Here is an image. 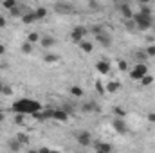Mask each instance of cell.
Returning <instances> with one entry per match:
<instances>
[{"label":"cell","mask_w":155,"mask_h":153,"mask_svg":"<svg viewBox=\"0 0 155 153\" xmlns=\"http://www.w3.org/2000/svg\"><path fill=\"white\" fill-rule=\"evenodd\" d=\"M11 110L15 114H20V115H35L36 112L41 110V105L35 99H29V97H22L18 101H15L11 105Z\"/></svg>","instance_id":"1"},{"label":"cell","mask_w":155,"mask_h":153,"mask_svg":"<svg viewBox=\"0 0 155 153\" xmlns=\"http://www.w3.org/2000/svg\"><path fill=\"white\" fill-rule=\"evenodd\" d=\"M132 20L135 22V27H137L139 31H148V29H152V27H153V16L141 15L139 11H137V13H134V18H132Z\"/></svg>","instance_id":"2"},{"label":"cell","mask_w":155,"mask_h":153,"mask_svg":"<svg viewBox=\"0 0 155 153\" xmlns=\"http://www.w3.org/2000/svg\"><path fill=\"white\" fill-rule=\"evenodd\" d=\"M146 74H148V65H146V63H135V67H134L132 72H130V77H132L134 81H141Z\"/></svg>","instance_id":"3"},{"label":"cell","mask_w":155,"mask_h":153,"mask_svg":"<svg viewBox=\"0 0 155 153\" xmlns=\"http://www.w3.org/2000/svg\"><path fill=\"white\" fill-rule=\"evenodd\" d=\"M116 9L123 15V18H124V20H132V18H134V11H132L130 4H126V2H117Z\"/></svg>","instance_id":"4"},{"label":"cell","mask_w":155,"mask_h":153,"mask_svg":"<svg viewBox=\"0 0 155 153\" xmlns=\"http://www.w3.org/2000/svg\"><path fill=\"white\" fill-rule=\"evenodd\" d=\"M52 9H54L58 15H71V13L74 11V5L69 4V2H56V4L52 5Z\"/></svg>","instance_id":"5"},{"label":"cell","mask_w":155,"mask_h":153,"mask_svg":"<svg viewBox=\"0 0 155 153\" xmlns=\"http://www.w3.org/2000/svg\"><path fill=\"white\" fill-rule=\"evenodd\" d=\"M76 141H78V144H79V146L87 148V146H90V144H92V135H90L88 132L81 130V132H78V133H76Z\"/></svg>","instance_id":"6"},{"label":"cell","mask_w":155,"mask_h":153,"mask_svg":"<svg viewBox=\"0 0 155 153\" xmlns=\"http://www.w3.org/2000/svg\"><path fill=\"white\" fill-rule=\"evenodd\" d=\"M81 112L83 114H99L101 106L97 105V101H87V103L81 105Z\"/></svg>","instance_id":"7"},{"label":"cell","mask_w":155,"mask_h":153,"mask_svg":"<svg viewBox=\"0 0 155 153\" xmlns=\"http://www.w3.org/2000/svg\"><path fill=\"white\" fill-rule=\"evenodd\" d=\"M88 33V29H85L83 25H78L72 29V33H71V36H72V41L74 43H79V41H83V36Z\"/></svg>","instance_id":"8"},{"label":"cell","mask_w":155,"mask_h":153,"mask_svg":"<svg viewBox=\"0 0 155 153\" xmlns=\"http://www.w3.org/2000/svg\"><path fill=\"white\" fill-rule=\"evenodd\" d=\"M112 126H114V130H116L117 133H128V124L124 122V119H114V122H112Z\"/></svg>","instance_id":"9"},{"label":"cell","mask_w":155,"mask_h":153,"mask_svg":"<svg viewBox=\"0 0 155 153\" xmlns=\"http://www.w3.org/2000/svg\"><path fill=\"white\" fill-rule=\"evenodd\" d=\"M96 41L101 43L103 47H110V45H112V36H110L107 31H103V33H99V34L96 36Z\"/></svg>","instance_id":"10"},{"label":"cell","mask_w":155,"mask_h":153,"mask_svg":"<svg viewBox=\"0 0 155 153\" xmlns=\"http://www.w3.org/2000/svg\"><path fill=\"white\" fill-rule=\"evenodd\" d=\"M96 70H97L99 74H108V72H110V65H108V61H107V60L97 61V63H96Z\"/></svg>","instance_id":"11"},{"label":"cell","mask_w":155,"mask_h":153,"mask_svg":"<svg viewBox=\"0 0 155 153\" xmlns=\"http://www.w3.org/2000/svg\"><path fill=\"white\" fill-rule=\"evenodd\" d=\"M22 22H24L25 25H31V24L38 22V20H36V15H35V9H31L29 13H25V15L22 16Z\"/></svg>","instance_id":"12"},{"label":"cell","mask_w":155,"mask_h":153,"mask_svg":"<svg viewBox=\"0 0 155 153\" xmlns=\"http://www.w3.org/2000/svg\"><path fill=\"white\" fill-rule=\"evenodd\" d=\"M78 47H79L83 52H87V54H90V52L94 50V43H92V41H87V40L79 41V43H78Z\"/></svg>","instance_id":"13"},{"label":"cell","mask_w":155,"mask_h":153,"mask_svg":"<svg viewBox=\"0 0 155 153\" xmlns=\"http://www.w3.org/2000/svg\"><path fill=\"white\" fill-rule=\"evenodd\" d=\"M96 146V151H101V153H112V146L107 144V142H94Z\"/></svg>","instance_id":"14"},{"label":"cell","mask_w":155,"mask_h":153,"mask_svg":"<svg viewBox=\"0 0 155 153\" xmlns=\"http://www.w3.org/2000/svg\"><path fill=\"white\" fill-rule=\"evenodd\" d=\"M54 43H56V40L52 38V36H43V38L40 40V45H41L43 49H51Z\"/></svg>","instance_id":"15"},{"label":"cell","mask_w":155,"mask_h":153,"mask_svg":"<svg viewBox=\"0 0 155 153\" xmlns=\"http://www.w3.org/2000/svg\"><path fill=\"white\" fill-rule=\"evenodd\" d=\"M52 119H56V121H60V122H65V121H69V115L65 114L63 110H54V112H52Z\"/></svg>","instance_id":"16"},{"label":"cell","mask_w":155,"mask_h":153,"mask_svg":"<svg viewBox=\"0 0 155 153\" xmlns=\"http://www.w3.org/2000/svg\"><path fill=\"white\" fill-rule=\"evenodd\" d=\"M20 50H22V54H33L35 45H33V43H29V41H24V43H22V47H20Z\"/></svg>","instance_id":"17"},{"label":"cell","mask_w":155,"mask_h":153,"mask_svg":"<svg viewBox=\"0 0 155 153\" xmlns=\"http://www.w3.org/2000/svg\"><path fill=\"white\" fill-rule=\"evenodd\" d=\"M134 58H135V61H137V63H144V61L148 60V56H146V52H144V50H135Z\"/></svg>","instance_id":"18"},{"label":"cell","mask_w":155,"mask_h":153,"mask_svg":"<svg viewBox=\"0 0 155 153\" xmlns=\"http://www.w3.org/2000/svg\"><path fill=\"white\" fill-rule=\"evenodd\" d=\"M35 15H36V20H43L49 15V11H47V7H36L35 9Z\"/></svg>","instance_id":"19"},{"label":"cell","mask_w":155,"mask_h":153,"mask_svg":"<svg viewBox=\"0 0 155 153\" xmlns=\"http://www.w3.org/2000/svg\"><path fill=\"white\" fill-rule=\"evenodd\" d=\"M16 5H18V2H16V0H4V2H2V7H4V9H7V11L15 9Z\"/></svg>","instance_id":"20"},{"label":"cell","mask_w":155,"mask_h":153,"mask_svg":"<svg viewBox=\"0 0 155 153\" xmlns=\"http://www.w3.org/2000/svg\"><path fill=\"white\" fill-rule=\"evenodd\" d=\"M20 148H22V144L18 142V139H13V141H9V150H11V151L18 153V151H20Z\"/></svg>","instance_id":"21"},{"label":"cell","mask_w":155,"mask_h":153,"mask_svg":"<svg viewBox=\"0 0 155 153\" xmlns=\"http://www.w3.org/2000/svg\"><path fill=\"white\" fill-rule=\"evenodd\" d=\"M119 83H116V81H112V83H107V86H105V90L107 92H110V94H114V92H117L119 90Z\"/></svg>","instance_id":"22"},{"label":"cell","mask_w":155,"mask_h":153,"mask_svg":"<svg viewBox=\"0 0 155 153\" xmlns=\"http://www.w3.org/2000/svg\"><path fill=\"white\" fill-rule=\"evenodd\" d=\"M88 31H90L94 36H97L99 33H103V31H107V29H105L103 25H90V29H88Z\"/></svg>","instance_id":"23"},{"label":"cell","mask_w":155,"mask_h":153,"mask_svg":"<svg viewBox=\"0 0 155 153\" xmlns=\"http://www.w3.org/2000/svg\"><path fill=\"white\" fill-rule=\"evenodd\" d=\"M43 60H45L47 63H56V61H60V56H58V54H45Z\"/></svg>","instance_id":"24"},{"label":"cell","mask_w":155,"mask_h":153,"mask_svg":"<svg viewBox=\"0 0 155 153\" xmlns=\"http://www.w3.org/2000/svg\"><path fill=\"white\" fill-rule=\"evenodd\" d=\"M114 114H116V119H124L126 117V110L121 108V106H116L114 108Z\"/></svg>","instance_id":"25"},{"label":"cell","mask_w":155,"mask_h":153,"mask_svg":"<svg viewBox=\"0 0 155 153\" xmlns=\"http://www.w3.org/2000/svg\"><path fill=\"white\" fill-rule=\"evenodd\" d=\"M40 36H38V33H35V31H33V33H29V36H27V41H29V43H33V45H35V43H38L40 41Z\"/></svg>","instance_id":"26"},{"label":"cell","mask_w":155,"mask_h":153,"mask_svg":"<svg viewBox=\"0 0 155 153\" xmlns=\"http://www.w3.org/2000/svg\"><path fill=\"white\" fill-rule=\"evenodd\" d=\"M124 27H126L130 33L137 31V27H135V22H134V20H124Z\"/></svg>","instance_id":"27"},{"label":"cell","mask_w":155,"mask_h":153,"mask_svg":"<svg viewBox=\"0 0 155 153\" xmlns=\"http://www.w3.org/2000/svg\"><path fill=\"white\" fill-rule=\"evenodd\" d=\"M71 94H72L74 97H81V96H83V88H79V86H71Z\"/></svg>","instance_id":"28"},{"label":"cell","mask_w":155,"mask_h":153,"mask_svg":"<svg viewBox=\"0 0 155 153\" xmlns=\"http://www.w3.org/2000/svg\"><path fill=\"white\" fill-rule=\"evenodd\" d=\"M144 52H146V56H148V58H153V56H155V45H153V43H152V45H148V47L144 49Z\"/></svg>","instance_id":"29"},{"label":"cell","mask_w":155,"mask_h":153,"mask_svg":"<svg viewBox=\"0 0 155 153\" xmlns=\"http://www.w3.org/2000/svg\"><path fill=\"white\" fill-rule=\"evenodd\" d=\"M141 83H143L144 86H148V85H152V83H153V77L150 76V74H146V76L141 79Z\"/></svg>","instance_id":"30"},{"label":"cell","mask_w":155,"mask_h":153,"mask_svg":"<svg viewBox=\"0 0 155 153\" xmlns=\"http://www.w3.org/2000/svg\"><path fill=\"white\" fill-rule=\"evenodd\" d=\"M16 139H18V142H20V144H27V142H29L27 135H24V133H18V135H16Z\"/></svg>","instance_id":"31"},{"label":"cell","mask_w":155,"mask_h":153,"mask_svg":"<svg viewBox=\"0 0 155 153\" xmlns=\"http://www.w3.org/2000/svg\"><path fill=\"white\" fill-rule=\"evenodd\" d=\"M96 90H97L101 96H103V94H107V90H105V86H103V83H101V81H97V83H96Z\"/></svg>","instance_id":"32"},{"label":"cell","mask_w":155,"mask_h":153,"mask_svg":"<svg viewBox=\"0 0 155 153\" xmlns=\"http://www.w3.org/2000/svg\"><path fill=\"white\" fill-rule=\"evenodd\" d=\"M2 94H4V96H13V88H11L9 85H4V88H2Z\"/></svg>","instance_id":"33"},{"label":"cell","mask_w":155,"mask_h":153,"mask_svg":"<svg viewBox=\"0 0 155 153\" xmlns=\"http://www.w3.org/2000/svg\"><path fill=\"white\" fill-rule=\"evenodd\" d=\"M117 67H119V70H126V69H128V63H126V61H124V60H121V61H119V65H117Z\"/></svg>","instance_id":"34"},{"label":"cell","mask_w":155,"mask_h":153,"mask_svg":"<svg viewBox=\"0 0 155 153\" xmlns=\"http://www.w3.org/2000/svg\"><path fill=\"white\" fill-rule=\"evenodd\" d=\"M15 122H16V124H24V115L16 114L15 115Z\"/></svg>","instance_id":"35"},{"label":"cell","mask_w":155,"mask_h":153,"mask_svg":"<svg viewBox=\"0 0 155 153\" xmlns=\"http://www.w3.org/2000/svg\"><path fill=\"white\" fill-rule=\"evenodd\" d=\"M88 7H90V9H97V7H99V4H97L96 0H90V2H88Z\"/></svg>","instance_id":"36"},{"label":"cell","mask_w":155,"mask_h":153,"mask_svg":"<svg viewBox=\"0 0 155 153\" xmlns=\"http://www.w3.org/2000/svg\"><path fill=\"white\" fill-rule=\"evenodd\" d=\"M5 24H7V20H5V18L0 15V29H2V27H5Z\"/></svg>","instance_id":"37"},{"label":"cell","mask_w":155,"mask_h":153,"mask_svg":"<svg viewBox=\"0 0 155 153\" xmlns=\"http://www.w3.org/2000/svg\"><path fill=\"white\" fill-rule=\"evenodd\" d=\"M4 54H5V45L0 41V56H4Z\"/></svg>","instance_id":"38"},{"label":"cell","mask_w":155,"mask_h":153,"mask_svg":"<svg viewBox=\"0 0 155 153\" xmlns=\"http://www.w3.org/2000/svg\"><path fill=\"white\" fill-rule=\"evenodd\" d=\"M51 151H52L51 148H40L38 150V153H51Z\"/></svg>","instance_id":"39"},{"label":"cell","mask_w":155,"mask_h":153,"mask_svg":"<svg viewBox=\"0 0 155 153\" xmlns=\"http://www.w3.org/2000/svg\"><path fill=\"white\" fill-rule=\"evenodd\" d=\"M148 121L155 122V112H150V114H148Z\"/></svg>","instance_id":"40"},{"label":"cell","mask_w":155,"mask_h":153,"mask_svg":"<svg viewBox=\"0 0 155 153\" xmlns=\"http://www.w3.org/2000/svg\"><path fill=\"white\" fill-rule=\"evenodd\" d=\"M4 119H5V115H4V114H2V112H0V122H2Z\"/></svg>","instance_id":"41"},{"label":"cell","mask_w":155,"mask_h":153,"mask_svg":"<svg viewBox=\"0 0 155 153\" xmlns=\"http://www.w3.org/2000/svg\"><path fill=\"white\" fill-rule=\"evenodd\" d=\"M27 153H38V150H29Z\"/></svg>","instance_id":"42"},{"label":"cell","mask_w":155,"mask_h":153,"mask_svg":"<svg viewBox=\"0 0 155 153\" xmlns=\"http://www.w3.org/2000/svg\"><path fill=\"white\" fill-rule=\"evenodd\" d=\"M2 88H4V83L0 81V94H2Z\"/></svg>","instance_id":"43"},{"label":"cell","mask_w":155,"mask_h":153,"mask_svg":"<svg viewBox=\"0 0 155 153\" xmlns=\"http://www.w3.org/2000/svg\"><path fill=\"white\" fill-rule=\"evenodd\" d=\"M51 153H58V151H54V150H52V151H51Z\"/></svg>","instance_id":"44"},{"label":"cell","mask_w":155,"mask_h":153,"mask_svg":"<svg viewBox=\"0 0 155 153\" xmlns=\"http://www.w3.org/2000/svg\"><path fill=\"white\" fill-rule=\"evenodd\" d=\"M0 7H2V2H0Z\"/></svg>","instance_id":"45"},{"label":"cell","mask_w":155,"mask_h":153,"mask_svg":"<svg viewBox=\"0 0 155 153\" xmlns=\"http://www.w3.org/2000/svg\"><path fill=\"white\" fill-rule=\"evenodd\" d=\"M96 153H101V151H96Z\"/></svg>","instance_id":"46"}]
</instances>
